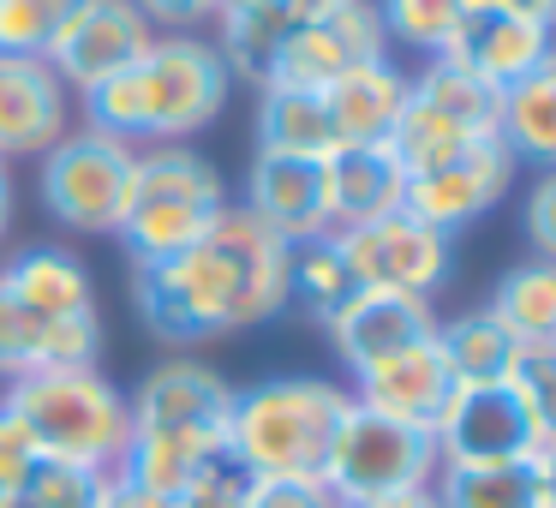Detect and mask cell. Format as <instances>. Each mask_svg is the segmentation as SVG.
Returning <instances> with one entry per match:
<instances>
[{
	"mask_svg": "<svg viewBox=\"0 0 556 508\" xmlns=\"http://www.w3.org/2000/svg\"><path fill=\"white\" fill-rule=\"evenodd\" d=\"M13 216H18V192H13V168L0 162V240L13 233Z\"/></svg>",
	"mask_w": 556,
	"mask_h": 508,
	"instance_id": "44",
	"label": "cell"
},
{
	"mask_svg": "<svg viewBox=\"0 0 556 508\" xmlns=\"http://www.w3.org/2000/svg\"><path fill=\"white\" fill-rule=\"evenodd\" d=\"M85 0H0V54H49Z\"/></svg>",
	"mask_w": 556,
	"mask_h": 508,
	"instance_id": "32",
	"label": "cell"
},
{
	"mask_svg": "<svg viewBox=\"0 0 556 508\" xmlns=\"http://www.w3.org/2000/svg\"><path fill=\"white\" fill-rule=\"evenodd\" d=\"M353 508H437L431 491H401V496H377V503H353Z\"/></svg>",
	"mask_w": 556,
	"mask_h": 508,
	"instance_id": "45",
	"label": "cell"
},
{
	"mask_svg": "<svg viewBox=\"0 0 556 508\" xmlns=\"http://www.w3.org/2000/svg\"><path fill=\"white\" fill-rule=\"evenodd\" d=\"M508 383L527 401V412L539 419L544 436H556V341H539V347H520L515 365H508Z\"/></svg>",
	"mask_w": 556,
	"mask_h": 508,
	"instance_id": "34",
	"label": "cell"
},
{
	"mask_svg": "<svg viewBox=\"0 0 556 508\" xmlns=\"http://www.w3.org/2000/svg\"><path fill=\"white\" fill-rule=\"evenodd\" d=\"M7 503H13V491H0V508H7Z\"/></svg>",
	"mask_w": 556,
	"mask_h": 508,
	"instance_id": "47",
	"label": "cell"
},
{
	"mask_svg": "<svg viewBox=\"0 0 556 508\" xmlns=\"http://www.w3.org/2000/svg\"><path fill=\"white\" fill-rule=\"evenodd\" d=\"M144 25L156 37H204V25H216L222 0H132Z\"/></svg>",
	"mask_w": 556,
	"mask_h": 508,
	"instance_id": "35",
	"label": "cell"
},
{
	"mask_svg": "<svg viewBox=\"0 0 556 508\" xmlns=\"http://www.w3.org/2000/svg\"><path fill=\"white\" fill-rule=\"evenodd\" d=\"M484 138H496V90L479 85L455 61H425L407 78V109H401V126L389 138L395 162L407 174H425L455 162L460 150L484 144Z\"/></svg>",
	"mask_w": 556,
	"mask_h": 508,
	"instance_id": "6",
	"label": "cell"
},
{
	"mask_svg": "<svg viewBox=\"0 0 556 508\" xmlns=\"http://www.w3.org/2000/svg\"><path fill=\"white\" fill-rule=\"evenodd\" d=\"M539 443V419L527 412V401L515 395L508 377L503 383H460L443 424H437L443 467H520V460H532Z\"/></svg>",
	"mask_w": 556,
	"mask_h": 508,
	"instance_id": "10",
	"label": "cell"
},
{
	"mask_svg": "<svg viewBox=\"0 0 556 508\" xmlns=\"http://www.w3.org/2000/svg\"><path fill=\"white\" fill-rule=\"evenodd\" d=\"M233 97V73L210 37H156L121 78L85 90L73 102L90 132L121 144H186L210 120H222Z\"/></svg>",
	"mask_w": 556,
	"mask_h": 508,
	"instance_id": "2",
	"label": "cell"
},
{
	"mask_svg": "<svg viewBox=\"0 0 556 508\" xmlns=\"http://www.w3.org/2000/svg\"><path fill=\"white\" fill-rule=\"evenodd\" d=\"M132 198H186V204H228L222 168L192 144H144L132 168Z\"/></svg>",
	"mask_w": 556,
	"mask_h": 508,
	"instance_id": "28",
	"label": "cell"
},
{
	"mask_svg": "<svg viewBox=\"0 0 556 508\" xmlns=\"http://www.w3.org/2000/svg\"><path fill=\"white\" fill-rule=\"evenodd\" d=\"M348 389H353L359 407L437 436V424H443V412H448V401H455L460 383H455V371H448L443 347H437V335H431V341H419V347H407V353H395V359L359 371Z\"/></svg>",
	"mask_w": 556,
	"mask_h": 508,
	"instance_id": "17",
	"label": "cell"
},
{
	"mask_svg": "<svg viewBox=\"0 0 556 508\" xmlns=\"http://www.w3.org/2000/svg\"><path fill=\"white\" fill-rule=\"evenodd\" d=\"M245 508H341L324 479H252Z\"/></svg>",
	"mask_w": 556,
	"mask_h": 508,
	"instance_id": "39",
	"label": "cell"
},
{
	"mask_svg": "<svg viewBox=\"0 0 556 508\" xmlns=\"http://www.w3.org/2000/svg\"><path fill=\"white\" fill-rule=\"evenodd\" d=\"M324 186H329V221L341 233V228H359V221L401 209L407 168L395 162L389 144H348L336 156H324Z\"/></svg>",
	"mask_w": 556,
	"mask_h": 508,
	"instance_id": "21",
	"label": "cell"
},
{
	"mask_svg": "<svg viewBox=\"0 0 556 508\" xmlns=\"http://www.w3.org/2000/svg\"><path fill=\"white\" fill-rule=\"evenodd\" d=\"M437 508H539L532 467H437Z\"/></svg>",
	"mask_w": 556,
	"mask_h": 508,
	"instance_id": "29",
	"label": "cell"
},
{
	"mask_svg": "<svg viewBox=\"0 0 556 508\" xmlns=\"http://www.w3.org/2000/svg\"><path fill=\"white\" fill-rule=\"evenodd\" d=\"M336 245L353 269V288H389V293H413V300H437V288L455 276V240L437 233L431 221H419L407 204L377 221H359V228H341Z\"/></svg>",
	"mask_w": 556,
	"mask_h": 508,
	"instance_id": "9",
	"label": "cell"
},
{
	"mask_svg": "<svg viewBox=\"0 0 556 508\" xmlns=\"http://www.w3.org/2000/svg\"><path fill=\"white\" fill-rule=\"evenodd\" d=\"M515 168H520V162L503 150V138H484V144L460 150V156L443 162V168L407 174V198H401V204H407L419 221H431L437 233H448V240H455L460 228L484 221L508 198Z\"/></svg>",
	"mask_w": 556,
	"mask_h": 508,
	"instance_id": "12",
	"label": "cell"
},
{
	"mask_svg": "<svg viewBox=\"0 0 556 508\" xmlns=\"http://www.w3.org/2000/svg\"><path fill=\"white\" fill-rule=\"evenodd\" d=\"M132 168H138L132 144L102 138L90 126H73L42 156V174H37L42 209L66 233H121L126 209H132Z\"/></svg>",
	"mask_w": 556,
	"mask_h": 508,
	"instance_id": "8",
	"label": "cell"
},
{
	"mask_svg": "<svg viewBox=\"0 0 556 508\" xmlns=\"http://www.w3.org/2000/svg\"><path fill=\"white\" fill-rule=\"evenodd\" d=\"M102 508H174V496L138 491V484H126V479H121V472H109V491H102Z\"/></svg>",
	"mask_w": 556,
	"mask_h": 508,
	"instance_id": "40",
	"label": "cell"
},
{
	"mask_svg": "<svg viewBox=\"0 0 556 508\" xmlns=\"http://www.w3.org/2000/svg\"><path fill=\"white\" fill-rule=\"evenodd\" d=\"M491 7H503V13L527 18V25H544L556 37V0H491Z\"/></svg>",
	"mask_w": 556,
	"mask_h": 508,
	"instance_id": "43",
	"label": "cell"
},
{
	"mask_svg": "<svg viewBox=\"0 0 556 508\" xmlns=\"http://www.w3.org/2000/svg\"><path fill=\"white\" fill-rule=\"evenodd\" d=\"M324 335H329V347H336V359L348 365V377H359V371H371V365L431 341L437 335V305L413 300V293H389V288H353L348 300L324 317Z\"/></svg>",
	"mask_w": 556,
	"mask_h": 508,
	"instance_id": "13",
	"label": "cell"
},
{
	"mask_svg": "<svg viewBox=\"0 0 556 508\" xmlns=\"http://www.w3.org/2000/svg\"><path fill=\"white\" fill-rule=\"evenodd\" d=\"M348 293H353V269H348V257H341L336 233L293 245V264H288V300L300 305L305 317H317V323H324V317L336 312V305L348 300Z\"/></svg>",
	"mask_w": 556,
	"mask_h": 508,
	"instance_id": "30",
	"label": "cell"
},
{
	"mask_svg": "<svg viewBox=\"0 0 556 508\" xmlns=\"http://www.w3.org/2000/svg\"><path fill=\"white\" fill-rule=\"evenodd\" d=\"M288 264L293 245L269 233L245 204H228L204 245L168 264L132 269V305L162 347L186 353L240 329L276 323L288 312Z\"/></svg>",
	"mask_w": 556,
	"mask_h": 508,
	"instance_id": "1",
	"label": "cell"
},
{
	"mask_svg": "<svg viewBox=\"0 0 556 508\" xmlns=\"http://www.w3.org/2000/svg\"><path fill=\"white\" fill-rule=\"evenodd\" d=\"M102 491H109V472L42 460V467L13 491V503H7V508H102Z\"/></svg>",
	"mask_w": 556,
	"mask_h": 508,
	"instance_id": "33",
	"label": "cell"
},
{
	"mask_svg": "<svg viewBox=\"0 0 556 508\" xmlns=\"http://www.w3.org/2000/svg\"><path fill=\"white\" fill-rule=\"evenodd\" d=\"M0 401L25 419V431L37 436V448H42V460H61V467L114 472L126 455V443H132L126 389L114 383V377H102V365L30 371V377L0 389Z\"/></svg>",
	"mask_w": 556,
	"mask_h": 508,
	"instance_id": "4",
	"label": "cell"
},
{
	"mask_svg": "<svg viewBox=\"0 0 556 508\" xmlns=\"http://www.w3.org/2000/svg\"><path fill=\"white\" fill-rule=\"evenodd\" d=\"M150 42H156V30L144 25V13H138L132 0H85L42 61L61 73V85L73 97H85V90L121 78Z\"/></svg>",
	"mask_w": 556,
	"mask_h": 508,
	"instance_id": "14",
	"label": "cell"
},
{
	"mask_svg": "<svg viewBox=\"0 0 556 508\" xmlns=\"http://www.w3.org/2000/svg\"><path fill=\"white\" fill-rule=\"evenodd\" d=\"M336 7H348V0H281V13H288V25L293 30H305V25H324Z\"/></svg>",
	"mask_w": 556,
	"mask_h": 508,
	"instance_id": "42",
	"label": "cell"
},
{
	"mask_svg": "<svg viewBox=\"0 0 556 508\" xmlns=\"http://www.w3.org/2000/svg\"><path fill=\"white\" fill-rule=\"evenodd\" d=\"M252 150L264 156H336V126L317 90H257L252 109Z\"/></svg>",
	"mask_w": 556,
	"mask_h": 508,
	"instance_id": "25",
	"label": "cell"
},
{
	"mask_svg": "<svg viewBox=\"0 0 556 508\" xmlns=\"http://www.w3.org/2000/svg\"><path fill=\"white\" fill-rule=\"evenodd\" d=\"M228 204H186V198H132L121 221V252L132 257V269H150V264H168V257L204 245V233L216 228V216Z\"/></svg>",
	"mask_w": 556,
	"mask_h": 508,
	"instance_id": "24",
	"label": "cell"
},
{
	"mask_svg": "<svg viewBox=\"0 0 556 508\" xmlns=\"http://www.w3.org/2000/svg\"><path fill=\"white\" fill-rule=\"evenodd\" d=\"M245 496H252V479L240 467H228V460H216L174 496V508H245Z\"/></svg>",
	"mask_w": 556,
	"mask_h": 508,
	"instance_id": "36",
	"label": "cell"
},
{
	"mask_svg": "<svg viewBox=\"0 0 556 508\" xmlns=\"http://www.w3.org/2000/svg\"><path fill=\"white\" fill-rule=\"evenodd\" d=\"M551 49H556V37L544 25H527V18L503 13V7H472L467 0V18H460V30L448 37V49L437 54V61L467 66L479 85H491L496 97H503V90L520 85Z\"/></svg>",
	"mask_w": 556,
	"mask_h": 508,
	"instance_id": "19",
	"label": "cell"
},
{
	"mask_svg": "<svg viewBox=\"0 0 556 508\" xmlns=\"http://www.w3.org/2000/svg\"><path fill=\"white\" fill-rule=\"evenodd\" d=\"M353 407V389L336 377H264L233 389L228 467L245 479H324L329 443Z\"/></svg>",
	"mask_w": 556,
	"mask_h": 508,
	"instance_id": "3",
	"label": "cell"
},
{
	"mask_svg": "<svg viewBox=\"0 0 556 508\" xmlns=\"http://www.w3.org/2000/svg\"><path fill=\"white\" fill-rule=\"evenodd\" d=\"M532 484H539V508H556V436H544L539 448H532Z\"/></svg>",
	"mask_w": 556,
	"mask_h": 508,
	"instance_id": "41",
	"label": "cell"
},
{
	"mask_svg": "<svg viewBox=\"0 0 556 508\" xmlns=\"http://www.w3.org/2000/svg\"><path fill=\"white\" fill-rule=\"evenodd\" d=\"M437 467H443V455H437L431 431L395 424L353 401L336 443H329L324 491L341 508H353V503H377V496H401V491H431Z\"/></svg>",
	"mask_w": 556,
	"mask_h": 508,
	"instance_id": "7",
	"label": "cell"
},
{
	"mask_svg": "<svg viewBox=\"0 0 556 508\" xmlns=\"http://www.w3.org/2000/svg\"><path fill=\"white\" fill-rule=\"evenodd\" d=\"M377 18H383L389 42L437 61L448 49V37L460 30V18H467V0H377Z\"/></svg>",
	"mask_w": 556,
	"mask_h": 508,
	"instance_id": "31",
	"label": "cell"
},
{
	"mask_svg": "<svg viewBox=\"0 0 556 508\" xmlns=\"http://www.w3.org/2000/svg\"><path fill=\"white\" fill-rule=\"evenodd\" d=\"M377 54H389L377 0H348V7H336L324 25H305V30H293V37L281 42L276 61H269V73H264V85L269 90H317V97H324L348 66L377 61Z\"/></svg>",
	"mask_w": 556,
	"mask_h": 508,
	"instance_id": "11",
	"label": "cell"
},
{
	"mask_svg": "<svg viewBox=\"0 0 556 508\" xmlns=\"http://www.w3.org/2000/svg\"><path fill=\"white\" fill-rule=\"evenodd\" d=\"M126 407H132V436L168 443L174 455L198 460V467L228 460L233 383L198 353H174V359L150 365L144 383L126 395Z\"/></svg>",
	"mask_w": 556,
	"mask_h": 508,
	"instance_id": "5",
	"label": "cell"
},
{
	"mask_svg": "<svg viewBox=\"0 0 556 508\" xmlns=\"http://www.w3.org/2000/svg\"><path fill=\"white\" fill-rule=\"evenodd\" d=\"M484 312L515 335V347L556 341V264H551V257H520L515 269L496 276Z\"/></svg>",
	"mask_w": 556,
	"mask_h": 508,
	"instance_id": "26",
	"label": "cell"
},
{
	"mask_svg": "<svg viewBox=\"0 0 556 508\" xmlns=\"http://www.w3.org/2000/svg\"><path fill=\"white\" fill-rule=\"evenodd\" d=\"M102 365V317H37L0 288V389L30 371Z\"/></svg>",
	"mask_w": 556,
	"mask_h": 508,
	"instance_id": "18",
	"label": "cell"
},
{
	"mask_svg": "<svg viewBox=\"0 0 556 508\" xmlns=\"http://www.w3.org/2000/svg\"><path fill=\"white\" fill-rule=\"evenodd\" d=\"M240 204L252 209L269 233H281L288 245H305V240L336 233V221H329L324 162H312V156H264V150H252Z\"/></svg>",
	"mask_w": 556,
	"mask_h": 508,
	"instance_id": "16",
	"label": "cell"
},
{
	"mask_svg": "<svg viewBox=\"0 0 556 508\" xmlns=\"http://www.w3.org/2000/svg\"><path fill=\"white\" fill-rule=\"evenodd\" d=\"M407 66H395L389 54L377 61H359L324 90L329 126H336V150L348 144H389L401 126V109H407Z\"/></svg>",
	"mask_w": 556,
	"mask_h": 508,
	"instance_id": "20",
	"label": "cell"
},
{
	"mask_svg": "<svg viewBox=\"0 0 556 508\" xmlns=\"http://www.w3.org/2000/svg\"><path fill=\"white\" fill-rule=\"evenodd\" d=\"M73 132V90L37 54H0V162L49 156Z\"/></svg>",
	"mask_w": 556,
	"mask_h": 508,
	"instance_id": "15",
	"label": "cell"
},
{
	"mask_svg": "<svg viewBox=\"0 0 556 508\" xmlns=\"http://www.w3.org/2000/svg\"><path fill=\"white\" fill-rule=\"evenodd\" d=\"M520 228H527L532 257H551L556 264V168L539 174L527 186V204H520Z\"/></svg>",
	"mask_w": 556,
	"mask_h": 508,
	"instance_id": "38",
	"label": "cell"
},
{
	"mask_svg": "<svg viewBox=\"0 0 556 508\" xmlns=\"http://www.w3.org/2000/svg\"><path fill=\"white\" fill-rule=\"evenodd\" d=\"M0 288L37 317H90L97 312V281L85 257L66 245H30L13 264H0Z\"/></svg>",
	"mask_w": 556,
	"mask_h": 508,
	"instance_id": "22",
	"label": "cell"
},
{
	"mask_svg": "<svg viewBox=\"0 0 556 508\" xmlns=\"http://www.w3.org/2000/svg\"><path fill=\"white\" fill-rule=\"evenodd\" d=\"M37 467H42L37 436H30L25 419H18L7 401H0V491H18V484H25Z\"/></svg>",
	"mask_w": 556,
	"mask_h": 508,
	"instance_id": "37",
	"label": "cell"
},
{
	"mask_svg": "<svg viewBox=\"0 0 556 508\" xmlns=\"http://www.w3.org/2000/svg\"><path fill=\"white\" fill-rule=\"evenodd\" d=\"M269 7H281V0H222V13H269Z\"/></svg>",
	"mask_w": 556,
	"mask_h": 508,
	"instance_id": "46",
	"label": "cell"
},
{
	"mask_svg": "<svg viewBox=\"0 0 556 508\" xmlns=\"http://www.w3.org/2000/svg\"><path fill=\"white\" fill-rule=\"evenodd\" d=\"M496 138L527 168H539V174L556 168V49L520 85H508L496 97Z\"/></svg>",
	"mask_w": 556,
	"mask_h": 508,
	"instance_id": "23",
	"label": "cell"
},
{
	"mask_svg": "<svg viewBox=\"0 0 556 508\" xmlns=\"http://www.w3.org/2000/svg\"><path fill=\"white\" fill-rule=\"evenodd\" d=\"M437 347H443L455 383H503L515 353H520L515 335H508L484 305H472V312H460V317H437Z\"/></svg>",
	"mask_w": 556,
	"mask_h": 508,
	"instance_id": "27",
	"label": "cell"
}]
</instances>
